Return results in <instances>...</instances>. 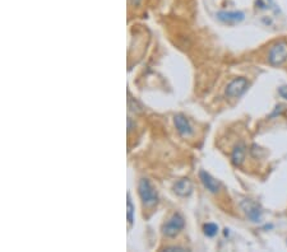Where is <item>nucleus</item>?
Segmentation results:
<instances>
[{
  "label": "nucleus",
  "mask_w": 287,
  "mask_h": 252,
  "mask_svg": "<svg viewBox=\"0 0 287 252\" xmlns=\"http://www.w3.org/2000/svg\"><path fill=\"white\" fill-rule=\"evenodd\" d=\"M138 194H139L143 205L147 206V208H152L159 202V195H157L156 188L147 178H142L138 183Z\"/></svg>",
  "instance_id": "1"
},
{
  "label": "nucleus",
  "mask_w": 287,
  "mask_h": 252,
  "mask_svg": "<svg viewBox=\"0 0 287 252\" xmlns=\"http://www.w3.org/2000/svg\"><path fill=\"white\" fill-rule=\"evenodd\" d=\"M287 61V42L279 41L269 49L268 53V63L272 67H281Z\"/></svg>",
  "instance_id": "2"
},
{
  "label": "nucleus",
  "mask_w": 287,
  "mask_h": 252,
  "mask_svg": "<svg viewBox=\"0 0 287 252\" xmlns=\"http://www.w3.org/2000/svg\"><path fill=\"white\" fill-rule=\"evenodd\" d=\"M184 227H185L184 218H183L179 213H175L173 214V216L169 219L168 222L165 223L164 228H162V232H164V234L166 235V237H169V238H174V237H176V235L183 230V228Z\"/></svg>",
  "instance_id": "3"
},
{
  "label": "nucleus",
  "mask_w": 287,
  "mask_h": 252,
  "mask_svg": "<svg viewBox=\"0 0 287 252\" xmlns=\"http://www.w3.org/2000/svg\"><path fill=\"white\" fill-rule=\"evenodd\" d=\"M249 88V82L245 78H236L229 86L226 87V96L229 98H239L241 97Z\"/></svg>",
  "instance_id": "4"
},
{
  "label": "nucleus",
  "mask_w": 287,
  "mask_h": 252,
  "mask_svg": "<svg viewBox=\"0 0 287 252\" xmlns=\"http://www.w3.org/2000/svg\"><path fill=\"white\" fill-rule=\"evenodd\" d=\"M240 206H241V209H243V211L245 213V215L248 216L250 222L258 223L262 220L263 211L258 204H255V202L251 201V200L245 199L240 202Z\"/></svg>",
  "instance_id": "5"
},
{
  "label": "nucleus",
  "mask_w": 287,
  "mask_h": 252,
  "mask_svg": "<svg viewBox=\"0 0 287 252\" xmlns=\"http://www.w3.org/2000/svg\"><path fill=\"white\" fill-rule=\"evenodd\" d=\"M217 18L221 22L226 23V25H237V23H240L241 21H244L245 16H244L243 12L240 11H221L217 13Z\"/></svg>",
  "instance_id": "6"
},
{
  "label": "nucleus",
  "mask_w": 287,
  "mask_h": 252,
  "mask_svg": "<svg viewBox=\"0 0 287 252\" xmlns=\"http://www.w3.org/2000/svg\"><path fill=\"white\" fill-rule=\"evenodd\" d=\"M174 124H175L176 130L179 131L181 136H190L193 134V128L189 120L184 115H175L174 116Z\"/></svg>",
  "instance_id": "7"
},
{
  "label": "nucleus",
  "mask_w": 287,
  "mask_h": 252,
  "mask_svg": "<svg viewBox=\"0 0 287 252\" xmlns=\"http://www.w3.org/2000/svg\"><path fill=\"white\" fill-rule=\"evenodd\" d=\"M199 180H201V182L203 183L204 188H207L209 192L217 194V192L220 191V182H218L215 177H212V176L209 175L207 171H203V169H202V171L199 172Z\"/></svg>",
  "instance_id": "8"
},
{
  "label": "nucleus",
  "mask_w": 287,
  "mask_h": 252,
  "mask_svg": "<svg viewBox=\"0 0 287 252\" xmlns=\"http://www.w3.org/2000/svg\"><path fill=\"white\" fill-rule=\"evenodd\" d=\"M174 191H175L176 195L181 197H187L192 194L193 191V186L192 182H190L188 178H183V180H179L178 182L174 185Z\"/></svg>",
  "instance_id": "9"
},
{
  "label": "nucleus",
  "mask_w": 287,
  "mask_h": 252,
  "mask_svg": "<svg viewBox=\"0 0 287 252\" xmlns=\"http://www.w3.org/2000/svg\"><path fill=\"white\" fill-rule=\"evenodd\" d=\"M245 155H246V147L244 143H239V144L235 145L234 150H232V154H231V159H232V163L235 166H241L245 159Z\"/></svg>",
  "instance_id": "10"
},
{
  "label": "nucleus",
  "mask_w": 287,
  "mask_h": 252,
  "mask_svg": "<svg viewBox=\"0 0 287 252\" xmlns=\"http://www.w3.org/2000/svg\"><path fill=\"white\" fill-rule=\"evenodd\" d=\"M203 230L207 237H215L218 233V225L215 223H207V224H204Z\"/></svg>",
  "instance_id": "11"
},
{
  "label": "nucleus",
  "mask_w": 287,
  "mask_h": 252,
  "mask_svg": "<svg viewBox=\"0 0 287 252\" xmlns=\"http://www.w3.org/2000/svg\"><path fill=\"white\" fill-rule=\"evenodd\" d=\"M126 206H128V211H126V215H128V223L129 225L133 224L134 222V206H133V202H131L130 199V194L128 192V200H126Z\"/></svg>",
  "instance_id": "12"
},
{
  "label": "nucleus",
  "mask_w": 287,
  "mask_h": 252,
  "mask_svg": "<svg viewBox=\"0 0 287 252\" xmlns=\"http://www.w3.org/2000/svg\"><path fill=\"white\" fill-rule=\"evenodd\" d=\"M128 105H129V108H130L131 111H134V112H142V107H140V106L138 105L137 101L133 100V98H129V100H128Z\"/></svg>",
  "instance_id": "13"
},
{
  "label": "nucleus",
  "mask_w": 287,
  "mask_h": 252,
  "mask_svg": "<svg viewBox=\"0 0 287 252\" xmlns=\"http://www.w3.org/2000/svg\"><path fill=\"white\" fill-rule=\"evenodd\" d=\"M278 94L282 98L287 100V86H282L278 88Z\"/></svg>",
  "instance_id": "14"
},
{
  "label": "nucleus",
  "mask_w": 287,
  "mask_h": 252,
  "mask_svg": "<svg viewBox=\"0 0 287 252\" xmlns=\"http://www.w3.org/2000/svg\"><path fill=\"white\" fill-rule=\"evenodd\" d=\"M165 251H184V248H181V247H168V248H165Z\"/></svg>",
  "instance_id": "15"
},
{
  "label": "nucleus",
  "mask_w": 287,
  "mask_h": 252,
  "mask_svg": "<svg viewBox=\"0 0 287 252\" xmlns=\"http://www.w3.org/2000/svg\"><path fill=\"white\" fill-rule=\"evenodd\" d=\"M140 2H142V0H129V3H130L131 6H133V7H137V6H139V4H140Z\"/></svg>",
  "instance_id": "16"
}]
</instances>
